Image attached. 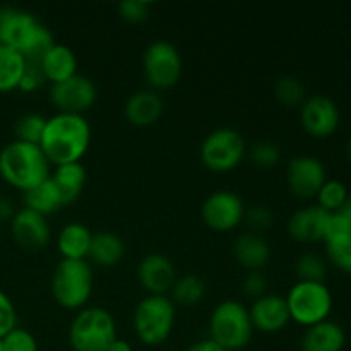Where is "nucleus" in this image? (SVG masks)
<instances>
[{"label": "nucleus", "mask_w": 351, "mask_h": 351, "mask_svg": "<svg viewBox=\"0 0 351 351\" xmlns=\"http://www.w3.org/2000/svg\"><path fill=\"white\" fill-rule=\"evenodd\" d=\"M91 144V125L84 115L57 112L48 117L40 147L55 167L81 161Z\"/></svg>", "instance_id": "obj_1"}, {"label": "nucleus", "mask_w": 351, "mask_h": 351, "mask_svg": "<svg viewBox=\"0 0 351 351\" xmlns=\"http://www.w3.org/2000/svg\"><path fill=\"white\" fill-rule=\"evenodd\" d=\"M0 43L16 48L27 62L41 64L55 45L51 31L29 10L0 5Z\"/></svg>", "instance_id": "obj_2"}, {"label": "nucleus", "mask_w": 351, "mask_h": 351, "mask_svg": "<svg viewBox=\"0 0 351 351\" xmlns=\"http://www.w3.org/2000/svg\"><path fill=\"white\" fill-rule=\"evenodd\" d=\"M50 165L40 144L14 139L0 149V175L7 184L23 192L47 180Z\"/></svg>", "instance_id": "obj_3"}, {"label": "nucleus", "mask_w": 351, "mask_h": 351, "mask_svg": "<svg viewBox=\"0 0 351 351\" xmlns=\"http://www.w3.org/2000/svg\"><path fill=\"white\" fill-rule=\"evenodd\" d=\"M254 326L249 308L239 300H223L213 308L209 317V338L226 351H240L249 345Z\"/></svg>", "instance_id": "obj_4"}, {"label": "nucleus", "mask_w": 351, "mask_h": 351, "mask_svg": "<svg viewBox=\"0 0 351 351\" xmlns=\"http://www.w3.org/2000/svg\"><path fill=\"white\" fill-rule=\"evenodd\" d=\"M93 266L88 259H62L51 274V295L65 308H82L93 293Z\"/></svg>", "instance_id": "obj_5"}, {"label": "nucleus", "mask_w": 351, "mask_h": 351, "mask_svg": "<svg viewBox=\"0 0 351 351\" xmlns=\"http://www.w3.org/2000/svg\"><path fill=\"white\" fill-rule=\"evenodd\" d=\"M134 331L147 346H158L168 339L175 326V304L167 295H147L137 302L132 314Z\"/></svg>", "instance_id": "obj_6"}, {"label": "nucleus", "mask_w": 351, "mask_h": 351, "mask_svg": "<svg viewBox=\"0 0 351 351\" xmlns=\"http://www.w3.org/2000/svg\"><path fill=\"white\" fill-rule=\"evenodd\" d=\"M113 315L103 307H84L69 328V343L74 351H108L115 341Z\"/></svg>", "instance_id": "obj_7"}, {"label": "nucleus", "mask_w": 351, "mask_h": 351, "mask_svg": "<svg viewBox=\"0 0 351 351\" xmlns=\"http://www.w3.org/2000/svg\"><path fill=\"white\" fill-rule=\"evenodd\" d=\"M290 317L298 324L311 328L328 321L332 311V295L324 283L297 281L287 297Z\"/></svg>", "instance_id": "obj_8"}, {"label": "nucleus", "mask_w": 351, "mask_h": 351, "mask_svg": "<svg viewBox=\"0 0 351 351\" xmlns=\"http://www.w3.org/2000/svg\"><path fill=\"white\" fill-rule=\"evenodd\" d=\"M247 153L242 134L232 127H218L204 137L201 144V160L215 171L233 170Z\"/></svg>", "instance_id": "obj_9"}, {"label": "nucleus", "mask_w": 351, "mask_h": 351, "mask_svg": "<svg viewBox=\"0 0 351 351\" xmlns=\"http://www.w3.org/2000/svg\"><path fill=\"white\" fill-rule=\"evenodd\" d=\"M143 72L151 89H168L178 82L182 75V55L173 43L154 40L143 55Z\"/></svg>", "instance_id": "obj_10"}, {"label": "nucleus", "mask_w": 351, "mask_h": 351, "mask_svg": "<svg viewBox=\"0 0 351 351\" xmlns=\"http://www.w3.org/2000/svg\"><path fill=\"white\" fill-rule=\"evenodd\" d=\"M98 98L95 81L84 74H75L65 81L55 82L50 88V101L58 112L82 115Z\"/></svg>", "instance_id": "obj_11"}, {"label": "nucleus", "mask_w": 351, "mask_h": 351, "mask_svg": "<svg viewBox=\"0 0 351 351\" xmlns=\"http://www.w3.org/2000/svg\"><path fill=\"white\" fill-rule=\"evenodd\" d=\"M245 202L233 191H216L202 202L201 215L208 226L218 232H228L239 226L245 216Z\"/></svg>", "instance_id": "obj_12"}, {"label": "nucleus", "mask_w": 351, "mask_h": 351, "mask_svg": "<svg viewBox=\"0 0 351 351\" xmlns=\"http://www.w3.org/2000/svg\"><path fill=\"white\" fill-rule=\"evenodd\" d=\"M328 180L326 167L319 158L300 154L291 158L287 168V182L293 195L300 199H312L317 195Z\"/></svg>", "instance_id": "obj_13"}, {"label": "nucleus", "mask_w": 351, "mask_h": 351, "mask_svg": "<svg viewBox=\"0 0 351 351\" xmlns=\"http://www.w3.org/2000/svg\"><path fill=\"white\" fill-rule=\"evenodd\" d=\"M339 108L329 96L315 95L304 99L300 106V122L311 136L324 139L339 127Z\"/></svg>", "instance_id": "obj_14"}, {"label": "nucleus", "mask_w": 351, "mask_h": 351, "mask_svg": "<svg viewBox=\"0 0 351 351\" xmlns=\"http://www.w3.org/2000/svg\"><path fill=\"white\" fill-rule=\"evenodd\" d=\"M10 232L14 240L27 250H40L50 242L51 228L47 216L29 208L17 209L10 219Z\"/></svg>", "instance_id": "obj_15"}, {"label": "nucleus", "mask_w": 351, "mask_h": 351, "mask_svg": "<svg viewBox=\"0 0 351 351\" xmlns=\"http://www.w3.org/2000/svg\"><path fill=\"white\" fill-rule=\"evenodd\" d=\"M137 278L144 290L149 291V295H167V291L171 290L177 280V271L170 257L153 252L146 254L139 261Z\"/></svg>", "instance_id": "obj_16"}, {"label": "nucleus", "mask_w": 351, "mask_h": 351, "mask_svg": "<svg viewBox=\"0 0 351 351\" xmlns=\"http://www.w3.org/2000/svg\"><path fill=\"white\" fill-rule=\"evenodd\" d=\"M254 329L263 332H278L291 321L287 298L276 293H266L256 298L249 308Z\"/></svg>", "instance_id": "obj_17"}, {"label": "nucleus", "mask_w": 351, "mask_h": 351, "mask_svg": "<svg viewBox=\"0 0 351 351\" xmlns=\"http://www.w3.org/2000/svg\"><path fill=\"white\" fill-rule=\"evenodd\" d=\"M127 120L137 127H146L156 122L163 113V98L156 89H139L127 98L123 106Z\"/></svg>", "instance_id": "obj_18"}, {"label": "nucleus", "mask_w": 351, "mask_h": 351, "mask_svg": "<svg viewBox=\"0 0 351 351\" xmlns=\"http://www.w3.org/2000/svg\"><path fill=\"white\" fill-rule=\"evenodd\" d=\"M328 216L329 213L317 204L297 209L288 219V232L300 242H317L324 237Z\"/></svg>", "instance_id": "obj_19"}, {"label": "nucleus", "mask_w": 351, "mask_h": 351, "mask_svg": "<svg viewBox=\"0 0 351 351\" xmlns=\"http://www.w3.org/2000/svg\"><path fill=\"white\" fill-rule=\"evenodd\" d=\"M346 345V335L339 324L332 321H322L305 329L300 339L302 351H343Z\"/></svg>", "instance_id": "obj_20"}, {"label": "nucleus", "mask_w": 351, "mask_h": 351, "mask_svg": "<svg viewBox=\"0 0 351 351\" xmlns=\"http://www.w3.org/2000/svg\"><path fill=\"white\" fill-rule=\"evenodd\" d=\"M233 254L242 266L249 267L250 271H259L269 263L271 245L259 233H242L233 243Z\"/></svg>", "instance_id": "obj_21"}, {"label": "nucleus", "mask_w": 351, "mask_h": 351, "mask_svg": "<svg viewBox=\"0 0 351 351\" xmlns=\"http://www.w3.org/2000/svg\"><path fill=\"white\" fill-rule=\"evenodd\" d=\"M125 256V243L117 233L108 230H99L93 233L89 245L88 261L96 266H115Z\"/></svg>", "instance_id": "obj_22"}, {"label": "nucleus", "mask_w": 351, "mask_h": 351, "mask_svg": "<svg viewBox=\"0 0 351 351\" xmlns=\"http://www.w3.org/2000/svg\"><path fill=\"white\" fill-rule=\"evenodd\" d=\"M41 67H43L47 81L55 84L77 74V57L71 47L55 43L41 60Z\"/></svg>", "instance_id": "obj_23"}, {"label": "nucleus", "mask_w": 351, "mask_h": 351, "mask_svg": "<svg viewBox=\"0 0 351 351\" xmlns=\"http://www.w3.org/2000/svg\"><path fill=\"white\" fill-rule=\"evenodd\" d=\"M93 232L79 221L67 223L57 237L58 252L62 259H88Z\"/></svg>", "instance_id": "obj_24"}, {"label": "nucleus", "mask_w": 351, "mask_h": 351, "mask_svg": "<svg viewBox=\"0 0 351 351\" xmlns=\"http://www.w3.org/2000/svg\"><path fill=\"white\" fill-rule=\"evenodd\" d=\"M86 177H88L86 168L82 167L81 161L55 167L53 173H50V178L53 180L58 192H60L64 206L71 204V202H74L81 195L82 189L86 185Z\"/></svg>", "instance_id": "obj_25"}, {"label": "nucleus", "mask_w": 351, "mask_h": 351, "mask_svg": "<svg viewBox=\"0 0 351 351\" xmlns=\"http://www.w3.org/2000/svg\"><path fill=\"white\" fill-rule=\"evenodd\" d=\"M24 208H29L33 211L40 213V215H50V213L58 211L64 206L62 195L58 189L55 187L53 180L50 177L43 180L41 184L34 185V187L27 189L23 192Z\"/></svg>", "instance_id": "obj_26"}, {"label": "nucleus", "mask_w": 351, "mask_h": 351, "mask_svg": "<svg viewBox=\"0 0 351 351\" xmlns=\"http://www.w3.org/2000/svg\"><path fill=\"white\" fill-rule=\"evenodd\" d=\"M26 67V58L16 48L0 43V91L19 88Z\"/></svg>", "instance_id": "obj_27"}, {"label": "nucleus", "mask_w": 351, "mask_h": 351, "mask_svg": "<svg viewBox=\"0 0 351 351\" xmlns=\"http://www.w3.org/2000/svg\"><path fill=\"white\" fill-rule=\"evenodd\" d=\"M170 291L173 304L192 307L206 297V281L199 274H184L177 276Z\"/></svg>", "instance_id": "obj_28"}, {"label": "nucleus", "mask_w": 351, "mask_h": 351, "mask_svg": "<svg viewBox=\"0 0 351 351\" xmlns=\"http://www.w3.org/2000/svg\"><path fill=\"white\" fill-rule=\"evenodd\" d=\"M45 125H47V117H43L41 113H24V115H21L19 119L16 120V123H14V134H16L17 141L40 144Z\"/></svg>", "instance_id": "obj_29"}, {"label": "nucleus", "mask_w": 351, "mask_h": 351, "mask_svg": "<svg viewBox=\"0 0 351 351\" xmlns=\"http://www.w3.org/2000/svg\"><path fill=\"white\" fill-rule=\"evenodd\" d=\"M295 271H297L298 281H314V283H324L328 266L326 261L319 254L307 252L302 254L295 263Z\"/></svg>", "instance_id": "obj_30"}, {"label": "nucleus", "mask_w": 351, "mask_h": 351, "mask_svg": "<svg viewBox=\"0 0 351 351\" xmlns=\"http://www.w3.org/2000/svg\"><path fill=\"white\" fill-rule=\"evenodd\" d=\"M348 195V189H346V185L343 184V182L335 180V178H328L315 197H317L319 201L317 206H321L324 211L336 213L339 211V208H341L343 204H345Z\"/></svg>", "instance_id": "obj_31"}, {"label": "nucleus", "mask_w": 351, "mask_h": 351, "mask_svg": "<svg viewBox=\"0 0 351 351\" xmlns=\"http://www.w3.org/2000/svg\"><path fill=\"white\" fill-rule=\"evenodd\" d=\"M273 91L274 96L285 105H298V103H304L305 99L304 82L290 74L278 77L276 82H274Z\"/></svg>", "instance_id": "obj_32"}, {"label": "nucleus", "mask_w": 351, "mask_h": 351, "mask_svg": "<svg viewBox=\"0 0 351 351\" xmlns=\"http://www.w3.org/2000/svg\"><path fill=\"white\" fill-rule=\"evenodd\" d=\"M249 156L254 165L261 168H273L281 160V147L273 141H257L249 149Z\"/></svg>", "instance_id": "obj_33"}, {"label": "nucleus", "mask_w": 351, "mask_h": 351, "mask_svg": "<svg viewBox=\"0 0 351 351\" xmlns=\"http://www.w3.org/2000/svg\"><path fill=\"white\" fill-rule=\"evenodd\" d=\"M348 239H351V223L339 213H329L328 221H326L324 237H322L326 245L341 243Z\"/></svg>", "instance_id": "obj_34"}, {"label": "nucleus", "mask_w": 351, "mask_h": 351, "mask_svg": "<svg viewBox=\"0 0 351 351\" xmlns=\"http://www.w3.org/2000/svg\"><path fill=\"white\" fill-rule=\"evenodd\" d=\"M3 351H40L33 332L24 328H14L2 338Z\"/></svg>", "instance_id": "obj_35"}, {"label": "nucleus", "mask_w": 351, "mask_h": 351, "mask_svg": "<svg viewBox=\"0 0 351 351\" xmlns=\"http://www.w3.org/2000/svg\"><path fill=\"white\" fill-rule=\"evenodd\" d=\"M151 3L147 0H122L119 3V14L129 23H141L149 16Z\"/></svg>", "instance_id": "obj_36"}, {"label": "nucleus", "mask_w": 351, "mask_h": 351, "mask_svg": "<svg viewBox=\"0 0 351 351\" xmlns=\"http://www.w3.org/2000/svg\"><path fill=\"white\" fill-rule=\"evenodd\" d=\"M326 252H328L329 261L338 269L351 274V239L341 243H335V245H326Z\"/></svg>", "instance_id": "obj_37"}, {"label": "nucleus", "mask_w": 351, "mask_h": 351, "mask_svg": "<svg viewBox=\"0 0 351 351\" xmlns=\"http://www.w3.org/2000/svg\"><path fill=\"white\" fill-rule=\"evenodd\" d=\"M14 328H17L16 307L9 295L0 290V338L9 335Z\"/></svg>", "instance_id": "obj_38"}, {"label": "nucleus", "mask_w": 351, "mask_h": 351, "mask_svg": "<svg viewBox=\"0 0 351 351\" xmlns=\"http://www.w3.org/2000/svg\"><path fill=\"white\" fill-rule=\"evenodd\" d=\"M45 81H47V77H45L41 64L26 60V67H24L23 77H21L19 89H23V91H34V89L41 88Z\"/></svg>", "instance_id": "obj_39"}, {"label": "nucleus", "mask_w": 351, "mask_h": 351, "mask_svg": "<svg viewBox=\"0 0 351 351\" xmlns=\"http://www.w3.org/2000/svg\"><path fill=\"white\" fill-rule=\"evenodd\" d=\"M247 223H249L250 228H254V232H261V230H266L273 225V213L266 208V206H252V208L245 209V216H243Z\"/></svg>", "instance_id": "obj_40"}, {"label": "nucleus", "mask_w": 351, "mask_h": 351, "mask_svg": "<svg viewBox=\"0 0 351 351\" xmlns=\"http://www.w3.org/2000/svg\"><path fill=\"white\" fill-rule=\"evenodd\" d=\"M266 288H267V278L264 276L261 271H250L242 281V290L247 297L250 298H259L263 295H266Z\"/></svg>", "instance_id": "obj_41"}, {"label": "nucleus", "mask_w": 351, "mask_h": 351, "mask_svg": "<svg viewBox=\"0 0 351 351\" xmlns=\"http://www.w3.org/2000/svg\"><path fill=\"white\" fill-rule=\"evenodd\" d=\"M185 351H226L223 346H219L215 339L208 338V339H202V341L194 343V345L189 346Z\"/></svg>", "instance_id": "obj_42"}, {"label": "nucleus", "mask_w": 351, "mask_h": 351, "mask_svg": "<svg viewBox=\"0 0 351 351\" xmlns=\"http://www.w3.org/2000/svg\"><path fill=\"white\" fill-rule=\"evenodd\" d=\"M16 215V209L10 199L0 195V221H7V219H12V216Z\"/></svg>", "instance_id": "obj_43"}, {"label": "nucleus", "mask_w": 351, "mask_h": 351, "mask_svg": "<svg viewBox=\"0 0 351 351\" xmlns=\"http://www.w3.org/2000/svg\"><path fill=\"white\" fill-rule=\"evenodd\" d=\"M108 351H132V346H130V343L127 339L115 338V341L110 345Z\"/></svg>", "instance_id": "obj_44"}, {"label": "nucleus", "mask_w": 351, "mask_h": 351, "mask_svg": "<svg viewBox=\"0 0 351 351\" xmlns=\"http://www.w3.org/2000/svg\"><path fill=\"white\" fill-rule=\"evenodd\" d=\"M336 213H339V215L345 216V218L351 223V195H348V199L345 201V204H343L341 208H339V211H336Z\"/></svg>", "instance_id": "obj_45"}, {"label": "nucleus", "mask_w": 351, "mask_h": 351, "mask_svg": "<svg viewBox=\"0 0 351 351\" xmlns=\"http://www.w3.org/2000/svg\"><path fill=\"white\" fill-rule=\"evenodd\" d=\"M348 158H350V161H351V139H350V143H348Z\"/></svg>", "instance_id": "obj_46"}, {"label": "nucleus", "mask_w": 351, "mask_h": 351, "mask_svg": "<svg viewBox=\"0 0 351 351\" xmlns=\"http://www.w3.org/2000/svg\"><path fill=\"white\" fill-rule=\"evenodd\" d=\"M0 351H3V345H2V338H0Z\"/></svg>", "instance_id": "obj_47"}]
</instances>
